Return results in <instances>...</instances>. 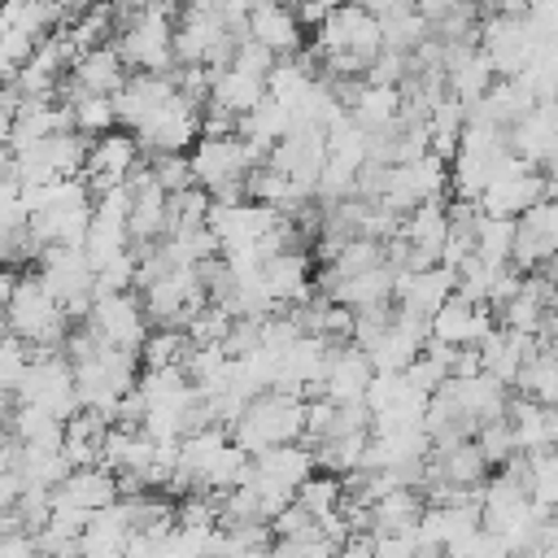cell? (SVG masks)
I'll return each mask as SVG.
<instances>
[{
	"label": "cell",
	"instance_id": "6da1fadb",
	"mask_svg": "<svg viewBox=\"0 0 558 558\" xmlns=\"http://www.w3.org/2000/svg\"><path fill=\"white\" fill-rule=\"evenodd\" d=\"M187 161H192V179L214 196V201H244V183L248 174L266 161L262 148H253L240 131L231 135H201L192 148H187Z\"/></svg>",
	"mask_w": 558,
	"mask_h": 558
},
{
	"label": "cell",
	"instance_id": "7a4b0ae2",
	"mask_svg": "<svg viewBox=\"0 0 558 558\" xmlns=\"http://www.w3.org/2000/svg\"><path fill=\"white\" fill-rule=\"evenodd\" d=\"M305 401L301 392H288V388H266L257 392L244 414L231 423V440L244 449V453H262L270 445H288V440H301L305 436Z\"/></svg>",
	"mask_w": 558,
	"mask_h": 558
},
{
	"label": "cell",
	"instance_id": "3957f363",
	"mask_svg": "<svg viewBox=\"0 0 558 558\" xmlns=\"http://www.w3.org/2000/svg\"><path fill=\"white\" fill-rule=\"evenodd\" d=\"M4 323H9V336H17L22 344L31 349H65V336H70V318L61 310V301L39 283V275H22L17 279V292L4 310Z\"/></svg>",
	"mask_w": 558,
	"mask_h": 558
},
{
	"label": "cell",
	"instance_id": "277c9868",
	"mask_svg": "<svg viewBox=\"0 0 558 558\" xmlns=\"http://www.w3.org/2000/svg\"><path fill=\"white\" fill-rule=\"evenodd\" d=\"M35 275L39 283L61 301L65 318L78 327L96 301V266L87 262L83 244H48L39 257H35Z\"/></svg>",
	"mask_w": 558,
	"mask_h": 558
},
{
	"label": "cell",
	"instance_id": "5b68a950",
	"mask_svg": "<svg viewBox=\"0 0 558 558\" xmlns=\"http://www.w3.org/2000/svg\"><path fill=\"white\" fill-rule=\"evenodd\" d=\"M240 35H248V31H235L218 9L183 4L179 22H174V61L179 65H209V70L231 65Z\"/></svg>",
	"mask_w": 558,
	"mask_h": 558
},
{
	"label": "cell",
	"instance_id": "8992f818",
	"mask_svg": "<svg viewBox=\"0 0 558 558\" xmlns=\"http://www.w3.org/2000/svg\"><path fill=\"white\" fill-rule=\"evenodd\" d=\"M13 401L22 405H39L57 418H74L83 410L78 401V384H74V362L65 357V349H35L22 384L13 388Z\"/></svg>",
	"mask_w": 558,
	"mask_h": 558
},
{
	"label": "cell",
	"instance_id": "52a82bcc",
	"mask_svg": "<svg viewBox=\"0 0 558 558\" xmlns=\"http://www.w3.org/2000/svg\"><path fill=\"white\" fill-rule=\"evenodd\" d=\"M140 301L153 327H187L192 314L209 301V288L196 266H170L140 288Z\"/></svg>",
	"mask_w": 558,
	"mask_h": 558
},
{
	"label": "cell",
	"instance_id": "ba28073f",
	"mask_svg": "<svg viewBox=\"0 0 558 558\" xmlns=\"http://www.w3.org/2000/svg\"><path fill=\"white\" fill-rule=\"evenodd\" d=\"M480 48L493 61L497 78H519L541 52V35L523 13H488L480 22Z\"/></svg>",
	"mask_w": 558,
	"mask_h": 558
},
{
	"label": "cell",
	"instance_id": "9c48e42d",
	"mask_svg": "<svg viewBox=\"0 0 558 558\" xmlns=\"http://www.w3.org/2000/svg\"><path fill=\"white\" fill-rule=\"evenodd\" d=\"M96 336V344H109V349H131L140 353L144 336L153 331L148 327V314H144V301L140 292H100L87 310V318L78 323Z\"/></svg>",
	"mask_w": 558,
	"mask_h": 558
},
{
	"label": "cell",
	"instance_id": "30bf717a",
	"mask_svg": "<svg viewBox=\"0 0 558 558\" xmlns=\"http://www.w3.org/2000/svg\"><path fill=\"white\" fill-rule=\"evenodd\" d=\"M445 187H449V161L436 157V153H423L414 161L388 166V183H384V192H379L375 205H384V209H392V214L405 218L423 201H440Z\"/></svg>",
	"mask_w": 558,
	"mask_h": 558
},
{
	"label": "cell",
	"instance_id": "8fae6325",
	"mask_svg": "<svg viewBox=\"0 0 558 558\" xmlns=\"http://www.w3.org/2000/svg\"><path fill=\"white\" fill-rule=\"evenodd\" d=\"M283 218H288L283 209L262 205L253 196H244V201H214L209 205V231L218 235V248L222 253H235V248H257L262 253V240Z\"/></svg>",
	"mask_w": 558,
	"mask_h": 558
},
{
	"label": "cell",
	"instance_id": "7c38bea8",
	"mask_svg": "<svg viewBox=\"0 0 558 558\" xmlns=\"http://www.w3.org/2000/svg\"><path fill=\"white\" fill-rule=\"evenodd\" d=\"M144 166V148L135 140V131H105L87 144V166H83V179L92 187V196L118 187V183H131Z\"/></svg>",
	"mask_w": 558,
	"mask_h": 558
},
{
	"label": "cell",
	"instance_id": "4fadbf2b",
	"mask_svg": "<svg viewBox=\"0 0 558 558\" xmlns=\"http://www.w3.org/2000/svg\"><path fill=\"white\" fill-rule=\"evenodd\" d=\"M201 118H205V109L179 92L174 100H166L135 126V140L148 153H187L201 140Z\"/></svg>",
	"mask_w": 558,
	"mask_h": 558
},
{
	"label": "cell",
	"instance_id": "5bb4252c",
	"mask_svg": "<svg viewBox=\"0 0 558 558\" xmlns=\"http://www.w3.org/2000/svg\"><path fill=\"white\" fill-rule=\"evenodd\" d=\"M549 196V179H545V170H536V166H527L523 157H514L488 187H484V196L475 201L480 205V214H493V218H519V214H527L536 201H545Z\"/></svg>",
	"mask_w": 558,
	"mask_h": 558
},
{
	"label": "cell",
	"instance_id": "9a60e30c",
	"mask_svg": "<svg viewBox=\"0 0 558 558\" xmlns=\"http://www.w3.org/2000/svg\"><path fill=\"white\" fill-rule=\"evenodd\" d=\"M314 48H340V52H357V57H375L384 48V31H379V17L366 13L362 4L353 0H340L318 26H314Z\"/></svg>",
	"mask_w": 558,
	"mask_h": 558
},
{
	"label": "cell",
	"instance_id": "2e32d148",
	"mask_svg": "<svg viewBox=\"0 0 558 558\" xmlns=\"http://www.w3.org/2000/svg\"><path fill=\"white\" fill-rule=\"evenodd\" d=\"M440 388H445V397L453 401L458 418L471 427V436H475L484 423H497V418H506V410H510V384L493 379L488 371H480V375H466V379H445Z\"/></svg>",
	"mask_w": 558,
	"mask_h": 558
},
{
	"label": "cell",
	"instance_id": "e0dca14e",
	"mask_svg": "<svg viewBox=\"0 0 558 558\" xmlns=\"http://www.w3.org/2000/svg\"><path fill=\"white\" fill-rule=\"evenodd\" d=\"M493 327H497L493 305L466 301L462 292H453V296L427 318V336L440 340V344H449V349H471V344H480Z\"/></svg>",
	"mask_w": 558,
	"mask_h": 558
},
{
	"label": "cell",
	"instance_id": "ac0fdd59",
	"mask_svg": "<svg viewBox=\"0 0 558 558\" xmlns=\"http://www.w3.org/2000/svg\"><path fill=\"white\" fill-rule=\"evenodd\" d=\"M314 471H318L314 449L288 440V445H270V449L253 453V471H248V480H253L257 488H266V493H283V497H292Z\"/></svg>",
	"mask_w": 558,
	"mask_h": 558
},
{
	"label": "cell",
	"instance_id": "d6986e66",
	"mask_svg": "<svg viewBox=\"0 0 558 558\" xmlns=\"http://www.w3.org/2000/svg\"><path fill=\"white\" fill-rule=\"evenodd\" d=\"M262 288L266 296L275 301V310H288V305H301L310 301L318 288H314V262L305 248H279L262 262Z\"/></svg>",
	"mask_w": 558,
	"mask_h": 558
},
{
	"label": "cell",
	"instance_id": "ffe728a7",
	"mask_svg": "<svg viewBox=\"0 0 558 558\" xmlns=\"http://www.w3.org/2000/svg\"><path fill=\"white\" fill-rule=\"evenodd\" d=\"M510 148L514 157H523L527 166L545 170L558 161V96L554 100H536L510 131Z\"/></svg>",
	"mask_w": 558,
	"mask_h": 558
},
{
	"label": "cell",
	"instance_id": "44dd1931",
	"mask_svg": "<svg viewBox=\"0 0 558 558\" xmlns=\"http://www.w3.org/2000/svg\"><path fill=\"white\" fill-rule=\"evenodd\" d=\"M244 26L275 57H292V52L305 48V22H301V13H296L292 0H257L248 9V22Z\"/></svg>",
	"mask_w": 558,
	"mask_h": 558
},
{
	"label": "cell",
	"instance_id": "7402d4cb",
	"mask_svg": "<svg viewBox=\"0 0 558 558\" xmlns=\"http://www.w3.org/2000/svg\"><path fill=\"white\" fill-rule=\"evenodd\" d=\"M375 379V362L366 357V349H357L353 340L336 344L323 371V397H331L336 405H353L366 401V388Z\"/></svg>",
	"mask_w": 558,
	"mask_h": 558
},
{
	"label": "cell",
	"instance_id": "603a6c76",
	"mask_svg": "<svg viewBox=\"0 0 558 558\" xmlns=\"http://www.w3.org/2000/svg\"><path fill=\"white\" fill-rule=\"evenodd\" d=\"M458 292V275L449 266H427V270H414V275H397V310L410 314V318H432L449 296Z\"/></svg>",
	"mask_w": 558,
	"mask_h": 558
},
{
	"label": "cell",
	"instance_id": "cb8c5ba5",
	"mask_svg": "<svg viewBox=\"0 0 558 558\" xmlns=\"http://www.w3.org/2000/svg\"><path fill=\"white\" fill-rule=\"evenodd\" d=\"M57 501L65 506H78V510H105L122 497V484H118V471L105 466V462H92V466H74L57 488H52Z\"/></svg>",
	"mask_w": 558,
	"mask_h": 558
},
{
	"label": "cell",
	"instance_id": "d4e9b609",
	"mask_svg": "<svg viewBox=\"0 0 558 558\" xmlns=\"http://www.w3.org/2000/svg\"><path fill=\"white\" fill-rule=\"evenodd\" d=\"M126 78H131V65L122 61L118 44H96V48L78 52L70 65V83L83 92H100V96H113Z\"/></svg>",
	"mask_w": 558,
	"mask_h": 558
},
{
	"label": "cell",
	"instance_id": "484cf974",
	"mask_svg": "<svg viewBox=\"0 0 558 558\" xmlns=\"http://www.w3.org/2000/svg\"><path fill=\"white\" fill-rule=\"evenodd\" d=\"M427 510V497L423 488H410V484H397L388 493H379L366 514H371V536H392V532H414L418 519Z\"/></svg>",
	"mask_w": 558,
	"mask_h": 558
},
{
	"label": "cell",
	"instance_id": "4316f807",
	"mask_svg": "<svg viewBox=\"0 0 558 558\" xmlns=\"http://www.w3.org/2000/svg\"><path fill=\"white\" fill-rule=\"evenodd\" d=\"M262 100H266V78L262 74H248L240 65H218L214 70V83H209V105L214 109H227L231 118H244Z\"/></svg>",
	"mask_w": 558,
	"mask_h": 558
},
{
	"label": "cell",
	"instance_id": "83f0119b",
	"mask_svg": "<svg viewBox=\"0 0 558 558\" xmlns=\"http://www.w3.org/2000/svg\"><path fill=\"white\" fill-rule=\"evenodd\" d=\"M57 96L65 100V109H70V126H74L78 135L96 140V135H105V131H113V126H118V109H113V96H100V92H83V87H74L70 78L61 83V92H57Z\"/></svg>",
	"mask_w": 558,
	"mask_h": 558
},
{
	"label": "cell",
	"instance_id": "f1b7e54d",
	"mask_svg": "<svg viewBox=\"0 0 558 558\" xmlns=\"http://www.w3.org/2000/svg\"><path fill=\"white\" fill-rule=\"evenodd\" d=\"M405 244H414L418 253H427V257H436L440 262V253H445V240H449V205L445 201H423L418 209H410L405 218H401V231H397Z\"/></svg>",
	"mask_w": 558,
	"mask_h": 558
},
{
	"label": "cell",
	"instance_id": "f546056e",
	"mask_svg": "<svg viewBox=\"0 0 558 558\" xmlns=\"http://www.w3.org/2000/svg\"><path fill=\"white\" fill-rule=\"evenodd\" d=\"M9 436L26 449H61L65 445V418L39 410V405H22L13 401V414H9Z\"/></svg>",
	"mask_w": 558,
	"mask_h": 558
},
{
	"label": "cell",
	"instance_id": "4dcf8cb0",
	"mask_svg": "<svg viewBox=\"0 0 558 558\" xmlns=\"http://www.w3.org/2000/svg\"><path fill=\"white\" fill-rule=\"evenodd\" d=\"M288 131H292V109H288V100H279V96H270V92H266V100H262L257 109H248V113L240 118V135H244L253 148H262V153H270Z\"/></svg>",
	"mask_w": 558,
	"mask_h": 558
},
{
	"label": "cell",
	"instance_id": "1f68e13d",
	"mask_svg": "<svg viewBox=\"0 0 558 558\" xmlns=\"http://www.w3.org/2000/svg\"><path fill=\"white\" fill-rule=\"evenodd\" d=\"M519 397H532L541 405H558V349H549L545 340L536 344V353L523 362L519 379H514Z\"/></svg>",
	"mask_w": 558,
	"mask_h": 558
},
{
	"label": "cell",
	"instance_id": "d6a6232c",
	"mask_svg": "<svg viewBox=\"0 0 558 558\" xmlns=\"http://www.w3.org/2000/svg\"><path fill=\"white\" fill-rule=\"evenodd\" d=\"M506 418H510V432H514L519 453L549 449V405H541L532 397H510Z\"/></svg>",
	"mask_w": 558,
	"mask_h": 558
},
{
	"label": "cell",
	"instance_id": "836d02e7",
	"mask_svg": "<svg viewBox=\"0 0 558 558\" xmlns=\"http://www.w3.org/2000/svg\"><path fill=\"white\" fill-rule=\"evenodd\" d=\"M379 31H384V48H392V52H418L432 39V22L418 13V4H405L388 17H379Z\"/></svg>",
	"mask_w": 558,
	"mask_h": 558
},
{
	"label": "cell",
	"instance_id": "e575fe53",
	"mask_svg": "<svg viewBox=\"0 0 558 558\" xmlns=\"http://www.w3.org/2000/svg\"><path fill=\"white\" fill-rule=\"evenodd\" d=\"M17 471H22L26 488H48L52 493L74 466H70V458L61 449H26V445H17Z\"/></svg>",
	"mask_w": 558,
	"mask_h": 558
},
{
	"label": "cell",
	"instance_id": "d590c367",
	"mask_svg": "<svg viewBox=\"0 0 558 558\" xmlns=\"http://www.w3.org/2000/svg\"><path fill=\"white\" fill-rule=\"evenodd\" d=\"M292 501L305 506V510L323 523V519H331V514L344 510V484H340V475H331V471H314V475L292 493Z\"/></svg>",
	"mask_w": 558,
	"mask_h": 558
},
{
	"label": "cell",
	"instance_id": "8d00e7d4",
	"mask_svg": "<svg viewBox=\"0 0 558 558\" xmlns=\"http://www.w3.org/2000/svg\"><path fill=\"white\" fill-rule=\"evenodd\" d=\"M514 222L519 218L480 214L475 218V257H484L488 266H506L510 262V248H514Z\"/></svg>",
	"mask_w": 558,
	"mask_h": 558
},
{
	"label": "cell",
	"instance_id": "74e56055",
	"mask_svg": "<svg viewBox=\"0 0 558 558\" xmlns=\"http://www.w3.org/2000/svg\"><path fill=\"white\" fill-rule=\"evenodd\" d=\"M523 458H527V497L558 514V449L549 445V449H536Z\"/></svg>",
	"mask_w": 558,
	"mask_h": 558
},
{
	"label": "cell",
	"instance_id": "f35d334b",
	"mask_svg": "<svg viewBox=\"0 0 558 558\" xmlns=\"http://www.w3.org/2000/svg\"><path fill=\"white\" fill-rule=\"evenodd\" d=\"M192 340L183 327H153L140 344V366H183Z\"/></svg>",
	"mask_w": 558,
	"mask_h": 558
},
{
	"label": "cell",
	"instance_id": "ab89813d",
	"mask_svg": "<svg viewBox=\"0 0 558 558\" xmlns=\"http://www.w3.org/2000/svg\"><path fill=\"white\" fill-rule=\"evenodd\" d=\"M336 541L323 532V527H314V532H305V536H283V541H275L270 545V558H336Z\"/></svg>",
	"mask_w": 558,
	"mask_h": 558
},
{
	"label": "cell",
	"instance_id": "60d3db41",
	"mask_svg": "<svg viewBox=\"0 0 558 558\" xmlns=\"http://www.w3.org/2000/svg\"><path fill=\"white\" fill-rule=\"evenodd\" d=\"M144 166H148V174H153L170 196L196 183V179H192V161H187V153H153V161H144Z\"/></svg>",
	"mask_w": 558,
	"mask_h": 558
},
{
	"label": "cell",
	"instance_id": "b9f144b4",
	"mask_svg": "<svg viewBox=\"0 0 558 558\" xmlns=\"http://www.w3.org/2000/svg\"><path fill=\"white\" fill-rule=\"evenodd\" d=\"M475 445L484 449V458H488V466H493V471H497V466H506V462L519 453V445H514V432H510V418L484 423V427L475 432Z\"/></svg>",
	"mask_w": 558,
	"mask_h": 558
},
{
	"label": "cell",
	"instance_id": "7bdbcfd3",
	"mask_svg": "<svg viewBox=\"0 0 558 558\" xmlns=\"http://www.w3.org/2000/svg\"><path fill=\"white\" fill-rule=\"evenodd\" d=\"M275 52L266 48V44H257L253 35H240V44H235V52H231V65H240V70H248V74H270L275 70Z\"/></svg>",
	"mask_w": 558,
	"mask_h": 558
},
{
	"label": "cell",
	"instance_id": "ee69618b",
	"mask_svg": "<svg viewBox=\"0 0 558 558\" xmlns=\"http://www.w3.org/2000/svg\"><path fill=\"white\" fill-rule=\"evenodd\" d=\"M318 527V519L305 510V506H296V501H288L275 519H270V536L275 541H283V536H305V532H314Z\"/></svg>",
	"mask_w": 558,
	"mask_h": 558
},
{
	"label": "cell",
	"instance_id": "f6af8a7d",
	"mask_svg": "<svg viewBox=\"0 0 558 558\" xmlns=\"http://www.w3.org/2000/svg\"><path fill=\"white\" fill-rule=\"evenodd\" d=\"M0 558H44V554H39V545H35V532L13 527V532L0 536Z\"/></svg>",
	"mask_w": 558,
	"mask_h": 558
},
{
	"label": "cell",
	"instance_id": "bcb514c9",
	"mask_svg": "<svg viewBox=\"0 0 558 558\" xmlns=\"http://www.w3.org/2000/svg\"><path fill=\"white\" fill-rule=\"evenodd\" d=\"M336 558H375V536L371 532H353L349 541H340Z\"/></svg>",
	"mask_w": 558,
	"mask_h": 558
},
{
	"label": "cell",
	"instance_id": "7dc6e473",
	"mask_svg": "<svg viewBox=\"0 0 558 558\" xmlns=\"http://www.w3.org/2000/svg\"><path fill=\"white\" fill-rule=\"evenodd\" d=\"M17 270L13 266H0V310H9V301H13V292H17Z\"/></svg>",
	"mask_w": 558,
	"mask_h": 558
},
{
	"label": "cell",
	"instance_id": "c3c4849f",
	"mask_svg": "<svg viewBox=\"0 0 558 558\" xmlns=\"http://www.w3.org/2000/svg\"><path fill=\"white\" fill-rule=\"evenodd\" d=\"M353 4H362V9L375 13V17H388V13H397V9H405V4H414V0H353Z\"/></svg>",
	"mask_w": 558,
	"mask_h": 558
},
{
	"label": "cell",
	"instance_id": "681fc988",
	"mask_svg": "<svg viewBox=\"0 0 558 558\" xmlns=\"http://www.w3.org/2000/svg\"><path fill=\"white\" fill-rule=\"evenodd\" d=\"M475 4H488L493 13H523L527 0H475Z\"/></svg>",
	"mask_w": 558,
	"mask_h": 558
},
{
	"label": "cell",
	"instance_id": "f907efd6",
	"mask_svg": "<svg viewBox=\"0 0 558 558\" xmlns=\"http://www.w3.org/2000/svg\"><path fill=\"white\" fill-rule=\"evenodd\" d=\"M13 527H17V514H13V506H4V501H0V536H4V532H13Z\"/></svg>",
	"mask_w": 558,
	"mask_h": 558
},
{
	"label": "cell",
	"instance_id": "816d5d0a",
	"mask_svg": "<svg viewBox=\"0 0 558 558\" xmlns=\"http://www.w3.org/2000/svg\"><path fill=\"white\" fill-rule=\"evenodd\" d=\"M187 4H196V9H222V0H187Z\"/></svg>",
	"mask_w": 558,
	"mask_h": 558
},
{
	"label": "cell",
	"instance_id": "f5cc1de1",
	"mask_svg": "<svg viewBox=\"0 0 558 558\" xmlns=\"http://www.w3.org/2000/svg\"><path fill=\"white\" fill-rule=\"evenodd\" d=\"M0 336H9V323H4V310H0Z\"/></svg>",
	"mask_w": 558,
	"mask_h": 558
},
{
	"label": "cell",
	"instance_id": "db71d44e",
	"mask_svg": "<svg viewBox=\"0 0 558 558\" xmlns=\"http://www.w3.org/2000/svg\"><path fill=\"white\" fill-rule=\"evenodd\" d=\"M554 532H558V514H554Z\"/></svg>",
	"mask_w": 558,
	"mask_h": 558
}]
</instances>
